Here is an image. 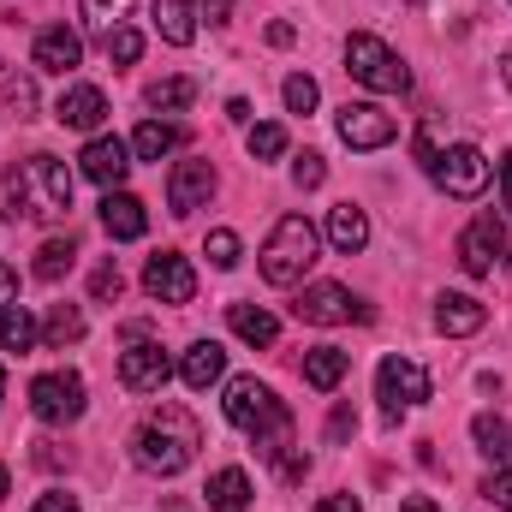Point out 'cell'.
<instances>
[{"label":"cell","instance_id":"6da1fadb","mask_svg":"<svg viewBox=\"0 0 512 512\" xmlns=\"http://www.w3.org/2000/svg\"><path fill=\"white\" fill-rule=\"evenodd\" d=\"M197 447H203V429H197V417L185 405H155L131 435V459L149 477H179L197 459Z\"/></svg>","mask_w":512,"mask_h":512},{"label":"cell","instance_id":"7a4b0ae2","mask_svg":"<svg viewBox=\"0 0 512 512\" xmlns=\"http://www.w3.org/2000/svg\"><path fill=\"white\" fill-rule=\"evenodd\" d=\"M221 405H227V423L251 435L256 453H262L268 465H274L280 453H292V411L274 399V387L268 382H256V376H233Z\"/></svg>","mask_w":512,"mask_h":512},{"label":"cell","instance_id":"3957f363","mask_svg":"<svg viewBox=\"0 0 512 512\" xmlns=\"http://www.w3.org/2000/svg\"><path fill=\"white\" fill-rule=\"evenodd\" d=\"M6 191H12V221H54L72 209V173L60 155H30L6 173Z\"/></svg>","mask_w":512,"mask_h":512},{"label":"cell","instance_id":"277c9868","mask_svg":"<svg viewBox=\"0 0 512 512\" xmlns=\"http://www.w3.org/2000/svg\"><path fill=\"white\" fill-rule=\"evenodd\" d=\"M322 262V233L304 215H280L262 245V280L268 286H304V274Z\"/></svg>","mask_w":512,"mask_h":512},{"label":"cell","instance_id":"5b68a950","mask_svg":"<svg viewBox=\"0 0 512 512\" xmlns=\"http://www.w3.org/2000/svg\"><path fill=\"white\" fill-rule=\"evenodd\" d=\"M346 72H352L364 90H376V96H399V90H411L405 60L387 48L382 36H370V30H352V36H346Z\"/></svg>","mask_w":512,"mask_h":512},{"label":"cell","instance_id":"8992f818","mask_svg":"<svg viewBox=\"0 0 512 512\" xmlns=\"http://www.w3.org/2000/svg\"><path fill=\"white\" fill-rule=\"evenodd\" d=\"M30 411L42 417V423H78L84 417V376L78 370H48V376H36L30 382Z\"/></svg>","mask_w":512,"mask_h":512},{"label":"cell","instance_id":"52a82bcc","mask_svg":"<svg viewBox=\"0 0 512 512\" xmlns=\"http://www.w3.org/2000/svg\"><path fill=\"white\" fill-rule=\"evenodd\" d=\"M376 399H382L387 423H399V411H411V405L429 399V370H423L417 358H382V370H376Z\"/></svg>","mask_w":512,"mask_h":512},{"label":"cell","instance_id":"ba28073f","mask_svg":"<svg viewBox=\"0 0 512 512\" xmlns=\"http://www.w3.org/2000/svg\"><path fill=\"white\" fill-rule=\"evenodd\" d=\"M429 173H435V185H441L447 197H483L489 179H495V167H489V155H483L477 143H453Z\"/></svg>","mask_w":512,"mask_h":512},{"label":"cell","instance_id":"9c48e42d","mask_svg":"<svg viewBox=\"0 0 512 512\" xmlns=\"http://www.w3.org/2000/svg\"><path fill=\"white\" fill-rule=\"evenodd\" d=\"M298 322H310V328H340V322H370V304H358L346 286H334V280H316V286H304L298 292Z\"/></svg>","mask_w":512,"mask_h":512},{"label":"cell","instance_id":"30bf717a","mask_svg":"<svg viewBox=\"0 0 512 512\" xmlns=\"http://www.w3.org/2000/svg\"><path fill=\"white\" fill-rule=\"evenodd\" d=\"M143 292H149L155 304H191V298H197V268L179 251H155L143 262Z\"/></svg>","mask_w":512,"mask_h":512},{"label":"cell","instance_id":"8fae6325","mask_svg":"<svg viewBox=\"0 0 512 512\" xmlns=\"http://www.w3.org/2000/svg\"><path fill=\"white\" fill-rule=\"evenodd\" d=\"M167 376H173V358H167L149 334L126 340V352H120V387H126V393H161Z\"/></svg>","mask_w":512,"mask_h":512},{"label":"cell","instance_id":"7c38bea8","mask_svg":"<svg viewBox=\"0 0 512 512\" xmlns=\"http://www.w3.org/2000/svg\"><path fill=\"white\" fill-rule=\"evenodd\" d=\"M393 114L376 108V102H346L340 108V143L346 149H387L393 143Z\"/></svg>","mask_w":512,"mask_h":512},{"label":"cell","instance_id":"4fadbf2b","mask_svg":"<svg viewBox=\"0 0 512 512\" xmlns=\"http://www.w3.org/2000/svg\"><path fill=\"white\" fill-rule=\"evenodd\" d=\"M78 167H84V179H96L102 191H120V179L131 173V143H120V137H90L84 143V155H78Z\"/></svg>","mask_w":512,"mask_h":512},{"label":"cell","instance_id":"5bb4252c","mask_svg":"<svg viewBox=\"0 0 512 512\" xmlns=\"http://www.w3.org/2000/svg\"><path fill=\"white\" fill-rule=\"evenodd\" d=\"M209 197H215V167L209 161H179L173 179H167V209L197 215V209H209Z\"/></svg>","mask_w":512,"mask_h":512},{"label":"cell","instance_id":"9a60e30c","mask_svg":"<svg viewBox=\"0 0 512 512\" xmlns=\"http://www.w3.org/2000/svg\"><path fill=\"white\" fill-rule=\"evenodd\" d=\"M501 245H507V239H501V221H495V215H477V221L459 233V268H465V274H477V280H483V274H495Z\"/></svg>","mask_w":512,"mask_h":512},{"label":"cell","instance_id":"2e32d148","mask_svg":"<svg viewBox=\"0 0 512 512\" xmlns=\"http://www.w3.org/2000/svg\"><path fill=\"white\" fill-rule=\"evenodd\" d=\"M30 60H36V72L66 78V72H78V60H84V36H78V30H66V24H48V30L36 36Z\"/></svg>","mask_w":512,"mask_h":512},{"label":"cell","instance_id":"e0dca14e","mask_svg":"<svg viewBox=\"0 0 512 512\" xmlns=\"http://www.w3.org/2000/svg\"><path fill=\"white\" fill-rule=\"evenodd\" d=\"M54 120L72 131H96L108 120V96L96 90V84H66L60 90V102H54Z\"/></svg>","mask_w":512,"mask_h":512},{"label":"cell","instance_id":"ac0fdd59","mask_svg":"<svg viewBox=\"0 0 512 512\" xmlns=\"http://www.w3.org/2000/svg\"><path fill=\"white\" fill-rule=\"evenodd\" d=\"M102 233L120 239V245L143 239V233H149V209H143V197H131V191H108V197H102Z\"/></svg>","mask_w":512,"mask_h":512},{"label":"cell","instance_id":"d6986e66","mask_svg":"<svg viewBox=\"0 0 512 512\" xmlns=\"http://www.w3.org/2000/svg\"><path fill=\"white\" fill-rule=\"evenodd\" d=\"M489 322V310L471 298V292H441L435 298V328L447 334V340H465V334H477Z\"/></svg>","mask_w":512,"mask_h":512},{"label":"cell","instance_id":"ffe728a7","mask_svg":"<svg viewBox=\"0 0 512 512\" xmlns=\"http://www.w3.org/2000/svg\"><path fill=\"white\" fill-rule=\"evenodd\" d=\"M328 245L340 256H358L370 245V215H364L358 203H334V209H328Z\"/></svg>","mask_w":512,"mask_h":512},{"label":"cell","instance_id":"44dd1931","mask_svg":"<svg viewBox=\"0 0 512 512\" xmlns=\"http://www.w3.org/2000/svg\"><path fill=\"white\" fill-rule=\"evenodd\" d=\"M179 376H185V387H197V393H203L209 382H221V376H227V352H221L215 340H197V346H185Z\"/></svg>","mask_w":512,"mask_h":512},{"label":"cell","instance_id":"7402d4cb","mask_svg":"<svg viewBox=\"0 0 512 512\" xmlns=\"http://www.w3.org/2000/svg\"><path fill=\"white\" fill-rule=\"evenodd\" d=\"M203 501H209V512H245L251 507V477H245L239 465H221V471L209 477Z\"/></svg>","mask_w":512,"mask_h":512},{"label":"cell","instance_id":"603a6c76","mask_svg":"<svg viewBox=\"0 0 512 512\" xmlns=\"http://www.w3.org/2000/svg\"><path fill=\"white\" fill-rule=\"evenodd\" d=\"M346 370H352V358L340 346H310L304 352V382L316 387V393H334V387L346 382Z\"/></svg>","mask_w":512,"mask_h":512},{"label":"cell","instance_id":"cb8c5ba5","mask_svg":"<svg viewBox=\"0 0 512 512\" xmlns=\"http://www.w3.org/2000/svg\"><path fill=\"white\" fill-rule=\"evenodd\" d=\"M471 441H477V453H483V459L512 465V423H507V417H495V411H477V417H471Z\"/></svg>","mask_w":512,"mask_h":512},{"label":"cell","instance_id":"d4e9b609","mask_svg":"<svg viewBox=\"0 0 512 512\" xmlns=\"http://www.w3.org/2000/svg\"><path fill=\"white\" fill-rule=\"evenodd\" d=\"M185 143V131L173 126V120H143V126L131 131V155L137 161H161V155H173Z\"/></svg>","mask_w":512,"mask_h":512},{"label":"cell","instance_id":"484cf974","mask_svg":"<svg viewBox=\"0 0 512 512\" xmlns=\"http://www.w3.org/2000/svg\"><path fill=\"white\" fill-rule=\"evenodd\" d=\"M227 322H233V334L245 346H274V334H280V322L262 304H227Z\"/></svg>","mask_w":512,"mask_h":512},{"label":"cell","instance_id":"4316f807","mask_svg":"<svg viewBox=\"0 0 512 512\" xmlns=\"http://www.w3.org/2000/svg\"><path fill=\"white\" fill-rule=\"evenodd\" d=\"M78 340H84V310H78V304H54L48 322H42V346H48V352H66V346H78Z\"/></svg>","mask_w":512,"mask_h":512},{"label":"cell","instance_id":"83f0119b","mask_svg":"<svg viewBox=\"0 0 512 512\" xmlns=\"http://www.w3.org/2000/svg\"><path fill=\"white\" fill-rule=\"evenodd\" d=\"M36 340H42L36 316H30L24 304H6V310H0V352H18V358H24Z\"/></svg>","mask_w":512,"mask_h":512},{"label":"cell","instance_id":"f1b7e54d","mask_svg":"<svg viewBox=\"0 0 512 512\" xmlns=\"http://www.w3.org/2000/svg\"><path fill=\"white\" fill-rule=\"evenodd\" d=\"M155 30H161V42L185 48V42L197 36V12H191V0H155Z\"/></svg>","mask_w":512,"mask_h":512},{"label":"cell","instance_id":"f546056e","mask_svg":"<svg viewBox=\"0 0 512 512\" xmlns=\"http://www.w3.org/2000/svg\"><path fill=\"white\" fill-rule=\"evenodd\" d=\"M72 262H78V245H72V239H48V245L36 251V280H42V286H54V280H66V274H72Z\"/></svg>","mask_w":512,"mask_h":512},{"label":"cell","instance_id":"4dcf8cb0","mask_svg":"<svg viewBox=\"0 0 512 512\" xmlns=\"http://www.w3.org/2000/svg\"><path fill=\"white\" fill-rule=\"evenodd\" d=\"M155 114H179V108H191L197 102V84L191 78H161V84H149V96H143Z\"/></svg>","mask_w":512,"mask_h":512},{"label":"cell","instance_id":"1f68e13d","mask_svg":"<svg viewBox=\"0 0 512 512\" xmlns=\"http://www.w3.org/2000/svg\"><path fill=\"white\" fill-rule=\"evenodd\" d=\"M102 54H108L114 66H137V54H143V36H137L131 24H114V30H102Z\"/></svg>","mask_w":512,"mask_h":512},{"label":"cell","instance_id":"d6a6232c","mask_svg":"<svg viewBox=\"0 0 512 512\" xmlns=\"http://www.w3.org/2000/svg\"><path fill=\"white\" fill-rule=\"evenodd\" d=\"M280 102H286V114H316V102H322V90H316V78H304V72H292V78L280 84Z\"/></svg>","mask_w":512,"mask_h":512},{"label":"cell","instance_id":"836d02e7","mask_svg":"<svg viewBox=\"0 0 512 512\" xmlns=\"http://www.w3.org/2000/svg\"><path fill=\"white\" fill-rule=\"evenodd\" d=\"M245 143H251L256 161H280V155H286V126H251Z\"/></svg>","mask_w":512,"mask_h":512},{"label":"cell","instance_id":"e575fe53","mask_svg":"<svg viewBox=\"0 0 512 512\" xmlns=\"http://www.w3.org/2000/svg\"><path fill=\"white\" fill-rule=\"evenodd\" d=\"M322 179H328V161H322L316 149H304V155L292 161V185H298V191H316Z\"/></svg>","mask_w":512,"mask_h":512},{"label":"cell","instance_id":"d590c367","mask_svg":"<svg viewBox=\"0 0 512 512\" xmlns=\"http://www.w3.org/2000/svg\"><path fill=\"white\" fill-rule=\"evenodd\" d=\"M6 108H12L18 120H30V114H36V84L12 72V78H6Z\"/></svg>","mask_w":512,"mask_h":512},{"label":"cell","instance_id":"8d00e7d4","mask_svg":"<svg viewBox=\"0 0 512 512\" xmlns=\"http://www.w3.org/2000/svg\"><path fill=\"white\" fill-rule=\"evenodd\" d=\"M84 12H90V24H96V30H114V24H126L131 0H84Z\"/></svg>","mask_w":512,"mask_h":512},{"label":"cell","instance_id":"74e56055","mask_svg":"<svg viewBox=\"0 0 512 512\" xmlns=\"http://www.w3.org/2000/svg\"><path fill=\"white\" fill-rule=\"evenodd\" d=\"M209 262H215V268H239V233L215 227V233H209Z\"/></svg>","mask_w":512,"mask_h":512},{"label":"cell","instance_id":"f35d334b","mask_svg":"<svg viewBox=\"0 0 512 512\" xmlns=\"http://www.w3.org/2000/svg\"><path fill=\"white\" fill-rule=\"evenodd\" d=\"M483 495H489L501 512H512V465H495V471L483 477Z\"/></svg>","mask_w":512,"mask_h":512},{"label":"cell","instance_id":"ab89813d","mask_svg":"<svg viewBox=\"0 0 512 512\" xmlns=\"http://www.w3.org/2000/svg\"><path fill=\"white\" fill-rule=\"evenodd\" d=\"M358 435V411L352 405H334V417H328V447H346Z\"/></svg>","mask_w":512,"mask_h":512},{"label":"cell","instance_id":"60d3db41","mask_svg":"<svg viewBox=\"0 0 512 512\" xmlns=\"http://www.w3.org/2000/svg\"><path fill=\"white\" fill-rule=\"evenodd\" d=\"M120 286H126V280H120V268H114V262H102V268L90 274V292H96V298H120Z\"/></svg>","mask_w":512,"mask_h":512},{"label":"cell","instance_id":"b9f144b4","mask_svg":"<svg viewBox=\"0 0 512 512\" xmlns=\"http://www.w3.org/2000/svg\"><path fill=\"white\" fill-rule=\"evenodd\" d=\"M6 304H18V274L0 262V310H6Z\"/></svg>","mask_w":512,"mask_h":512},{"label":"cell","instance_id":"7bdbcfd3","mask_svg":"<svg viewBox=\"0 0 512 512\" xmlns=\"http://www.w3.org/2000/svg\"><path fill=\"white\" fill-rule=\"evenodd\" d=\"M316 512H364V501H358V495H328Z\"/></svg>","mask_w":512,"mask_h":512},{"label":"cell","instance_id":"ee69618b","mask_svg":"<svg viewBox=\"0 0 512 512\" xmlns=\"http://www.w3.org/2000/svg\"><path fill=\"white\" fill-rule=\"evenodd\" d=\"M30 512H78V501H72V495H42Z\"/></svg>","mask_w":512,"mask_h":512},{"label":"cell","instance_id":"f6af8a7d","mask_svg":"<svg viewBox=\"0 0 512 512\" xmlns=\"http://www.w3.org/2000/svg\"><path fill=\"white\" fill-rule=\"evenodd\" d=\"M203 18H209V24H227V18H233V0H203Z\"/></svg>","mask_w":512,"mask_h":512},{"label":"cell","instance_id":"bcb514c9","mask_svg":"<svg viewBox=\"0 0 512 512\" xmlns=\"http://www.w3.org/2000/svg\"><path fill=\"white\" fill-rule=\"evenodd\" d=\"M495 179H501V197H507V209H512V149L501 155V167H495Z\"/></svg>","mask_w":512,"mask_h":512},{"label":"cell","instance_id":"7dc6e473","mask_svg":"<svg viewBox=\"0 0 512 512\" xmlns=\"http://www.w3.org/2000/svg\"><path fill=\"white\" fill-rule=\"evenodd\" d=\"M292 36H298L292 24H268V42H274V48H292Z\"/></svg>","mask_w":512,"mask_h":512},{"label":"cell","instance_id":"c3c4849f","mask_svg":"<svg viewBox=\"0 0 512 512\" xmlns=\"http://www.w3.org/2000/svg\"><path fill=\"white\" fill-rule=\"evenodd\" d=\"M399 512H441V507H435L429 495H405V501H399Z\"/></svg>","mask_w":512,"mask_h":512},{"label":"cell","instance_id":"681fc988","mask_svg":"<svg viewBox=\"0 0 512 512\" xmlns=\"http://www.w3.org/2000/svg\"><path fill=\"white\" fill-rule=\"evenodd\" d=\"M227 114H233L239 126H251V102H245V96H233V102H227Z\"/></svg>","mask_w":512,"mask_h":512},{"label":"cell","instance_id":"f907efd6","mask_svg":"<svg viewBox=\"0 0 512 512\" xmlns=\"http://www.w3.org/2000/svg\"><path fill=\"white\" fill-rule=\"evenodd\" d=\"M501 78H507V90H512V48L501 54Z\"/></svg>","mask_w":512,"mask_h":512},{"label":"cell","instance_id":"816d5d0a","mask_svg":"<svg viewBox=\"0 0 512 512\" xmlns=\"http://www.w3.org/2000/svg\"><path fill=\"white\" fill-rule=\"evenodd\" d=\"M6 489H12V477H6V465H0V501H6Z\"/></svg>","mask_w":512,"mask_h":512},{"label":"cell","instance_id":"f5cc1de1","mask_svg":"<svg viewBox=\"0 0 512 512\" xmlns=\"http://www.w3.org/2000/svg\"><path fill=\"white\" fill-rule=\"evenodd\" d=\"M0 399H6V370H0Z\"/></svg>","mask_w":512,"mask_h":512}]
</instances>
